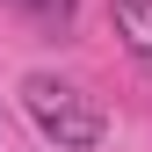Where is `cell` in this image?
<instances>
[{"label": "cell", "instance_id": "cell-1", "mask_svg": "<svg viewBox=\"0 0 152 152\" xmlns=\"http://www.w3.org/2000/svg\"><path fill=\"white\" fill-rule=\"evenodd\" d=\"M22 109H29V123L44 130L58 152H94V145L109 138L102 102H94L87 87L58 80V72H29V80H22Z\"/></svg>", "mask_w": 152, "mask_h": 152}, {"label": "cell", "instance_id": "cell-2", "mask_svg": "<svg viewBox=\"0 0 152 152\" xmlns=\"http://www.w3.org/2000/svg\"><path fill=\"white\" fill-rule=\"evenodd\" d=\"M109 15H116V36L130 44V58L152 65V0H109Z\"/></svg>", "mask_w": 152, "mask_h": 152}, {"label": "cell", "instance_id": "cell-3", "mask_svg": "<svg viewBox=\"0 0 152 152\" xmlns=\"http://www.w3.org/2000/svg\"><path fill=\"white\" fill-rule=\"evenodd\" d=\"M15 15H22V22H36V29H72V15H80V0H7Z\"/></svg>", "mask_w": 152, "mask_h": 152}]
</instances>
